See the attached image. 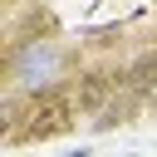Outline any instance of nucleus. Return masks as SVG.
I'll return each instance as SVG.
<instances>
[{"label":"nucleus","instance_id":"nucleus-1","mask_svg":"<svg viewBox=\"0 0 157 157\" xmlns=\"http://www.w3.org/2000/svg\"><path fill=\"white\" fill-rule=\"evenodd\" d=\"M69 113H74V103H69V98H59V93H39V98H34L29 123L20 128V137H25V142H34V137H54V132H64V128H69Z\"/></svg>","mask_w":157,"mask_h":157},{"label":"nucleus","instance_id":"nucleus-2","mask_svg":"<svg viewBox=\"0 0 157 157\" xmlns=\"http://www.w3.org/2000/svg\"><path fill=\"white\" fill-rule=\"evenodd\" d=\"M118 88H132L137 98H142V93H157V49L137 54V59L118 74Z\"/></svg>","mask_w":157,"mask_h":157},{"label":"nucleus","instance_id":"nucleus-3","mask_svg":"<svg viewBox=\"0 0 157 157\" xmlns=\"http://www.w3.org/2000/svg\"><path fill=\"white\" fill-rule=\"evenodd\" d=\"M113 83H118V74H83L78 88H74V103H78L83 113H98V108L113 98Z\"/></svg>","mask_w":157,"mask_h":157},{"label":"nucleus","instance_id":"nucleus-4","mask_svg":"<svg viewBox=\"0 0 157 157\" xmlns=\"http://www.w3.org/2000/svg\"><path fill=\"white\" fill-rule=\"evenodd\" d=\"M152 98H157V93H152Z\"/></svg>","mask_w":157,"mask_h":157}]
</instances>
